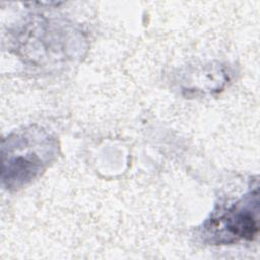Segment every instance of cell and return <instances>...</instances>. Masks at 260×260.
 <instances>
[{
	"label": "cell",
	"mask_w": 260,
	"mask_h": 260,
	"mask_svg": "<svg viewBox=\"0 0 260 260\" xmlns=\"http://www.w3.org/2000/svg\"><path fill=\"white\" fill-rule=\"evenodd\" d=\"M231 235L252 240L258 233V219L256 211L249 207L235 206L220 219Z\"/></svg>",
	"instance_id": "cell-1"
}]
</instances>
